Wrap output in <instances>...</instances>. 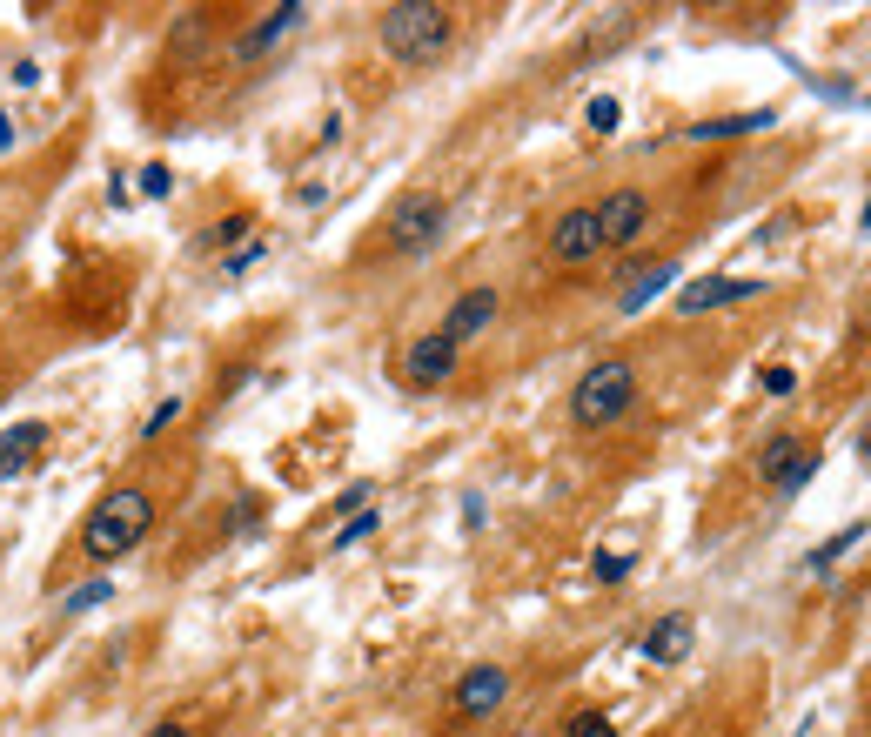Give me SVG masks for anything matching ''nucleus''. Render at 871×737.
Returning <instances> with one entry per match:
<instances>
[{
	"mask_svg": "<svg viewBox=\"0 0 871 737\" xmlns=\"http://www.w3.org/2000/svg\"><path fill=\"white\" fill-rule=\"evenodd\" d=\"M161 449H148V463L141 469H121L108 490L88 503V516L67 530V543H61V557L47 563V590H61L67 577H101V570H114L121 557H134L148 536H155V523H161V510H168V490H161Z\"/></svg>",
	"mask_w": 871,
	"mask_h": 737,
	"instance_id": "nucleus-1",
	"label": "nucleus"
},
{
	"mask_svg": "<svg viewBox=\"0 0 871 737\" xmlns=\"http://www.w3.org/2000/svg\"><path fill=\"white\" fill-rule=\"evenodd\" d=\"M456 34H463V14L449 7V0H402V7H382L376 14V41L382 54L396 67H436L449 61V47H456Z\"/></svg>",
	"mask_w": 871,
	"mask_h": 737,
	"instance_id": "nucleus-2",
	"label": "nucleus"
},
{
	"mask_svg": "<svg viewBox=\"0 0 871 737\" xmlns=\"http://www.w3.org/2000/svg\"><path fill=\"white\" fill-rule=\"evenodd\" d=\"M637 409V362L630 356H597L570 382V423L583 436H597V429H617Z\"/></svg>",
	"mask_w": 871,
	"mask_h": 737,
	"instance_id": "nucleus-3",
	"label": "nucleus"
},
{
	"mask_svg": "<svg viewBox=\"0 0 871 737\" xmlns=\"http://www.w3.org/2000/svg\"><path fill=\"white\" fill-rule=\"evenodd\" d=\"M443 228H449V195H436V188H409V195L382 215L376 255H423V248L443 242Z\"/></svg>",
	"mask_w": 871,
	"mask_h": 737,
	"instance_id": "nucleus-4",
	"label": "nucleus"
},
{
	"mask_svg": "<svg viewBox=\"0 0 871 737\" xmlns=\"http://www.w3.org/2000/svg\"><path fill=\"white\" fill-rule=\"evenodd\" d=\"M389 369H396L402 389H423V396H429V389L456 382V369H463V349H456L443 329H429V335H409V342L396 349V362H389Z\"/></svg>",
	"mask_w": 871,
	"mask_h": 737,
	"instance_id": "nucleus-5",
	"label": "nucleus"
},
{
	"mask_svg": "<svg viewBox=\"0 0 871 737\" xmlns=\"http://www.w3.org/2000/svg\"><path fill=\"white\" fill-rule=\"evenodd\" d=\"M543 255L557 268H590L603 255V228H597V201H577V208H563L557 222L543 228Z\"/></svg>",
	"mask_w": 871,
	"mask_h": 737,
	"instance_id": "nucleus-6",
	"label": "nucleus"
},
{
	"mask_svg": "<svg viewBox=\"0 0 871 737\" xmlns=\"http://www.w3.org/2000/svg\"><path fill=\"white\" fill-rule=\"evenodd\" d=\"M510 691H516L510 664H469L463 677L449 684V717H456V724H476V717H496L503 704H510Z\"/></svg>",
	"mask_w": 871,
	"mask_h": 737,
	"instance_id": "nucleus-7",
	"label": "nucleus"
},
{
	"mask_svg": "<svg viewBox=\"0 0 871 737\" xmlns=\"http://www.w3.org/2000/svg\"><path fill=\"white\" fill-rule=\"evenodd\" d=\"M597 228H603V255L610 248H637L650 228V195L644 188H610L597 201Z\"/></svg>",
	"mask_w": 871,
	"mask_h": 737,
	"instance_id": "nucleus-8",
	"label": "nucleus"
},
{
	"mask_svg": "<svg viewBox=\"0 0 871 737\" xmlns=\"http://www.w3.org/2000/svg\"><path fill=\"white\" fill-rule=\"evenodd\" d=\"M764 282L751 275H697L691 289H677V315H717V309H744V302H758Z\"/></svg>",
	"mask_w": 871,
	"mask_h": 737,
	"instance_id": "nucleus-9",
	"label": "nucleus"
},
{
	"mask_svg": "<svg viewBox=\"0 0 871 737\" xmlns=\"http://www.w3.org/2000/svg\"><path fill=\"white\" fill-rule=\"evenodd\" d=\"M302 21H309V7H302V0H282V7H268V14H255V21H248L242 34H235V47H228V54H235V61H262L268 47L289 41Z\"/></svg>",
	"mask_w": 871,
	"mask_h": 737,
	"instance_id": "nucleus-10",
	"label": "nucleus"
},
{
	"mask_svg": "<svg viewBox=\"0 0 871 737\" xmlns=\"http://www.w3.org/2000/svg\"><path fill=\"white\" fill-rule=\"evenodd\" d=\"M496 309H503V289H496V282H476V289H463V295L443 309V335L463 349V342H476V335L496 322Z\"/></svg>",
	"mask_w": 871,
	"mask_h": 737,
	"instance_id": "nucleus-11",
	"label": "nucleus"
},
{
	"mask_svg": "<svg viewBox=\"0 0 871 737\" xmlns=\"http://www.w3.org/2000/svg\"><path fill=\"white\" fill-rule=\"evenodd\" d=\"M811 456H818V449L804 443V436H791V429H778V436H764V443H758V456H751V476H758L764 490L778 496L784 483H791V469H804V463H811Z\"/></svg>",
	"mask_w": 871,
	"mask_h": 737,
	"instance_id": "nucleus-12",
	"label": "nucleus"
},
{
	"mask_svg": "<svg viewBox=\"0 0 871 737\" xmlns=\"http://www.w3.org/2000/svg\"><path fill=\"white\" fill-rule=\"evenodd\" d=\"M691 644H697V617L691 610H664V617H657V624L644 630V664H684V657H691Z\"/></svg>",
	"mask_w": 871,
	"mask_h": 737,
	"instance_id": "nucleus-13",
	"label": "nucleus"
},
{
	"mask_svg": "<svg viewBox=\"0 0 871 737\" xmlns=\"http://www.w3.org/2000/svg\"><path fill=\"white\" fill-rule=\"evenodd\" d=\"M47 443H54V429H47V423H14L7 436H0V483L27 476V469L47 456Z\"/></svg>",
	"mask_w": 871,
	"mask_h": 737,
	"instance_id": "nucleus-14",
	"label": "nucleus"
},
{
	"mask_svg": "<svg viewBox=\"0 0 871 737\" xmlns=\"http://www.w3.org/2000/svg\"><path fill=\"white\" fill-rule=\"evenodd\" d=\"M677 282V255H657V262H644V268H630L624 282H617V309L624 315H637L644 302H657V295Z\"/></svg>",
	"mask_w": 871,
	"mask_h": 737,
	"instance_id": "nucleus-15",
	"label": "nucleus"
},
{
	"mask_svg": "<svg viewBox=\"0 0 871 737\" xmlns=\"http://www.w3.org/2000/svg\"><path fill=\"white\" fill-rule=\"evenodd\" d=\"M41 356H47V349H34V335L0 329V402H7L27 376H34V369H41Z\"/></svg>",
	"mask_w": 871,
	"mask_h": 737,
	"instance_id": "nucleus-16",
	"label": "nucleus"
},
{
	"mask_svg": "<svg viewBox=\"0 0 871 737\" xmlns=\"http://www.w3.org/2000/svg\"><path fill=\"white\" fill-rule=\"evenodd\" d=\"M758 128H771V108H758V114H724V121H697L691 141H731V134H758Z\"/></svg>",
	"mask_w": 871,
	"mask_h": 737,
	"instance_id": "nucleus-17",
	"label": "nucleus"
},
{
	"mask_svg": "<svg viewBox=\"0 0 871 737\" xmlns=\"http://www.w3.org/2000/svg\"><path fill=\"white\" fill-rule=\"evenodd\" d=\"M242 235H248V215H222V222H208L195 235V248H201V255H215V248H228V255H235V242H242Z\"/></svg>",
	"mask_w": 871,
	"mask_h": 737,
	"instance_id": "nucleus-18",
	"label": "nucleus"
},
{
	"mask_svg": "<svg viewBox=\"0 0 871 737\" xmlns=\"http://www.w3.org/2000/svg\"><path fill=\"white\" fill-rule=\"evenodd\" d=\"M563 737H617V717L610 711H570L563 717Z\"/></svg>",
	"mask_w": 871,
	"mask_h": 737,
	"instance_id": "nucleus-19",
	"label": "nucleus"
},
{
	"mask_svg": "<svg viewBox=\"0 0 871 737\" xmlns=\"http://www.w3.org/2000/svg\"><path fill=\"white\" fill-rule=\"evenodd\" d=\"M845 550H858V523H851V530H838V536H831V543H818V550H811V557H804V563H811V570H831V563L845 557Z\"/></svg>",
	"mask_w": 871,
	"mask_h": 737,
	"instance_id": "nucleus-20",
	"label": "nucleus"
},
{
	"mask_svg": "<svg viewBox=\"0 0 871 737\" xmlns=\"http://www.w3.org/2000/svg\"><path fill=\"white\" fill-rule=\"evenodd\" d=\"M617 121H624V108H617L610 94H597V101H590V134H610Z\"/></svg>",
	"mask_w": 871,
	"mask_h": 737,
	"instance_id": "nucleus-21",
	"label": "nucleus"
},
{
	"mask_svg": "<svg viewBox=\"0 0 871 737\" xmlns=\"http://www.w3.org/2000/svg\"><path fill=\"white\" fill-rule=\"evenodd\" d=\"M141 737H195V724H188V711H175V717H155Z\"/></svg>",
	"mask_w": 871,
	"mask_h": 737,
	"instance_id": "nucleus-22",
	"label": "nucleus"
},
{
	"mask_svg": "<svg viewBox=\"0 0 871 737\" xmlns=\"http://www.w3.org/2000/svg\"><path fill=\"white\" fill-rule=\"evenodd\" d=\"M791 389H798V369L771 362V369H764V396H791Z\"/></svg>",
	"mask_w": 871,
	"mask_h": 737,
	"instance_id": "nucleus-23",
	"label": "nucleus"
},
{
	"mask_svg": "<svg viewBox=\"0 0 871 737\" xmlns=\"http://www.w3.org/2000/svg\"><path fill=\"white\" fill-rule=\"evenodd\" d=\"M369 530H376V503H369V510H362L356 523H342V536H335V550H349V543H362Z\"/></svg>",
	"mask_w": 871,
	"mask_h": 737,
	"instance_id": "nucleus-24",
	"label": "nucleus"
},
{
	"mask_svg": "<svg viewBox=\"0 0 871 737\" xmlns=\"http://www.w3.org/2000/svg\"><path fill=\"white\" fill-rule=\"evenodd\" d=\"M624 570H630V557H617V550H603V557H597V577H603V583H617Z\"/></svg>",
	"mask_w": 871,
	"mask_h": 737,
	"instance_id": "nucleus-25",
	"label": "nucleus"
},
{
	"mask_svg": "<svg viewBox=\"0 0 871 737\" xmlns=\"http://www.w3.org/2000/svg\"><path fill=\"white\" fill-rule=\"evenodd\" d=\"M858 235H871V201H865V215H858Z\"/></svg>",
	"mask_w": 871,
	"mask_h": 737,
	"instance_id": "nucleus-26",
	"label": "nucleus"
},
{
	"mask_svg": "<svg viewBox=\"0 0 871 737\" xmlns=\"http://www.w3.org/2000/svg\"><path fill=\"white\" fill-rule=\"evenodd\" d=\"M510 737H543V731H510Z\"/></svg>",
	"mask_w": 871,
	"mask_h": 737,
	"instance_id": "nucleus-27",
	"label": "nucleus"
}]
</instances>
